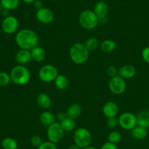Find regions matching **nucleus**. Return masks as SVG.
Wrapping results in <instances>:
<instances>
[{"label":"nucleus","instance_id":"nucleus-1","mask_svg":"<svg viewBox=\"0 0 149 149\" xmlns=\"http://www.w3.org/2000/svg\"><path fill=\"white\" fill-rule=\"evenodd\" d=\"M15 43L21 49L31 50L38 44L39 37L37 33L30 29H22L15 34Z\"/></svg>","mask_w":149,"mask_h":149},{"label":"nucleus","instance_id":"nucleus-2","mask_svg":"<svg viewBox=\"0 0 149 149\" xmlns=\"http://www.w3.org/2000/svg\"><path fill=\"white\" fill-rule=\"evenodd\" d=\"M89 53L84 44L75 42L70 47L69 55L73 63L76 64H83L88 61Z\"/></svg>","mask_w":149,"mask_h":149},{"label":"nucleus","instance_id":"nucleus-3","mask_svg":"<svg viewBox=\"0 0 149 149\" xmlns=\"http://www.w3.org/2000/svg\"><path fill=\"white\" fill-rule=\"evenodd\" d=\"M10 74L12 82L18 86L25 85L31 78L29 70L25 65L21 64H18L13 67Z\"/></svg>","mask_w":149,"mask_h":149},{"label":"nucleus","instance_id":"nucleus-4","mask_svg":"<svg viewBox=\"0 0 149 149\" xmlns=\"http://www.w3.org/2000/svg\"><path fill=\"white\" fill-rule=\"evenodd\" d=\"M78 22L81 26L86 30L94 29L100 24V19L94 11L85 10L82 11L78 17Z\"/></svg>","mask_w":149,"mask_h":149},{"label":"nucleus","instance_id":"nucleus-5","mask_svg":"<svg viewBox=\"0 0 149 149\" xmlns=\"http://www.w3.org/2000/svg\"><path fill=\"white\" fill-rule=\"evenodd\" d=\"M74 143L81 149L90 146L92 141V135L88 130L84 127H80L74 131L73 134Z\"/></svg>","mask_w":149,"mask_h":149},{"label":"nucleus","instance_id":"nucleus-6","mask_svg":"<svg viewBox=\"0 0 149 149\" xmlns=\"http://www.w3.org/2000/svg\"><path fill=\"white\" fill-rule=\"evenodd\" d=\"M64 132H65L61 127L59 122L56 121L51 125L48 126L47 129V137L48 141L55 144L60 143L64 138Z\"/></svg>","mask_w":149,"mask_h":149},{"label":"nucleus","instance_id":"nucleus-7","mask_svg":"<svg viewBox=\"0 0 149 149\" xmlns=\"http://www.w3.org/2000/svg\"><path fill=\"white\" fill-rule=\"evenodd\" d=\"M58 72L56 67L51 64H45L42 66L39 70V78L42 82L51 83L54 82L58 76Z\"/></svg>","mask_w":149,"mask_h":149},{"label":"nucleus","instance_id":"nucleus-8","mask_svg":"<svg viewBox=\"0 0 149 149\" xmlns=\"http://www.w3.org/2000/svg\"><path fill=\"white\" fill-rule=\"evenodd\" d=\"M118 125L124 130L131 131L137 126V117L130 112L123 113L118 118Z\"/></svg>","mask_w":149,"mask_h":149},{"label":"nucleus","instance_id":"nucleus-9","mask_svg":"<svg viewBox=\"0 0 149 149\" xmlns=\"http://www.w3.org/2000/svg\"><path fill=\"white\" fill-rule=\"evenodd\" d=\"M110 91L116 95L122 94L127 88V83L125 79L120 77L119 75L110 78L108 84Z\"/></svg>","mask_w":149,"mask_h":149},{"label":"nucleus","instance_id":"nucleus-10","mask_svg":"<svg viewBox=\"0 0 149 149\" xmlns=\"http://www.w3.org/2000/svg\"><path fill=\"white\" fill-rule=\"evenodd\" d=\"M19 26V21L16 17L13 15L4 18L2 22V29L5 34H12L16 32Z\"/></svg>","mask_w":149,"mask_h":149},{"label":"nucleus","instance_id":"nucleus-11","mask_svg":"<svg viewBox=\"0 0 149 149\" xmlns=\"http://www.w3.org/2000/svg\"><path fill=\"white\" fill-rule=\"evenodd\" d=\"M36 18L37 21L43 24H49L54 21V14L51 10L47 8H42L37 10Z\"/></svg>","mask_w":149,"mask_h":149},{"label":"nucleus","instance_id":"nucleus-12","mask_svg":"<svg viewBox=\"0 0 149 149\" xmlns=\"http://www.w3.org/2000/svg\"><path fill=\"white\" fill-rule=\"evenodd\" d=\"M102 112L107 118L116 117L119 112V107L115 102L108 101L103 105Z\"/></svg>","mask_w":149,"mask_h":149},{"label":"nucleus","instance_id":"nucleus-13","mask_svg":"<svg viewBox=\"0 0 149 149\" xmlns=\"http://www.w3.org/2000/svg\"><path fill=\"white\" fill-rule=\"evenodd\" d=\"M136 69L131 64H125L118 70V75L124 79H131L135 76Z\"/></svg>","mask_w":149,"mask_h":149},{"label":"nucleus","instance_id":"nucleus-14","mask_svg":"<svg viewBox=\"0 0 149 149\" xmlns=\"http://www.w3.org/2000/svg\"><path fill=\"white\" fill-rule=\"evenodd\" d=\"M15 59L18 64L26 65L31 60V52L29 50L20 49L15 54Z\"/></svg>","mask_w":149,"mask_h":149},{"label":"nucleus","instance_id":"nucleus-15","mask_svg":"<svg viewBox=\"0 0 149 149\" xmlns=\"http://www.w3.org/2000/svg\"><path fill=\"white\" fill-rule=\"evenodd\" d=\"M109 8L107 4L104 2H98L96 3L94 8V13L96 14L100 21L103 19H105L107 17V13H108Z\"/></svg>","mask_w":149,"mask_h":149},{"label":"nucleus","instance_id":"nucleus-16","mask_svg":"<svg viewBox=\"0 0 149 149\" xmlns=\"http://www.w3.org/2000/svg\"><path fill=\"white\" fill-rule=\"evenodd\" d=\"M31 56V60L36 62H42L46 58V52L40 46H36L30 50Z\"/></svg>","mask_w":149,"mask_h":149},{"label":"nucleus","instance_id":"nucleus-17","mask_svg":"<svg viewBox=\"0 0 149 149\" xmlns=\"http://www.w3.org/2000/svg\"><path fill=\"white\" fill-rule=\"evenodd\" d=\"M137 126L148 129L149 127V110H143L137 116Z\"/></svg>","mask_w":149,"mask_h":149},{"label":"nucleus","instance_id":"nucleus-18","mask_svg":"<svg viewBox=\"0 0 149 149\" xmlns=\"http://www.w3.org/2000/svg\"><path fill=\"white\" fill-rule=\"evenodd\" d=\"M40 121L42 125L48 127L56 122V116L51 111L45 110L41 113L40 116Z\"/></svg>","mask_w":149,"mask_h":149},{"label":"nucleus","instance_id":"nucleus-19","mask_svg":"<svg viewBox=\"0 0 149 149\" xmlns=\"http://www.w3.org/2000/svg\"><path fill=\"white\" fill-rule=\"evenodd\" d=\"M81 113H82V107L81 106V104H78V103H73L68 107L67 111H66V115L69 118H71L74 120L80 116Z\"/></svg>","mask_w":149,"mask_h":149},{"label":"nucleus","instance_id":"nucleus-20","mask_svg":"<svg viewBox=\"0 0 149 149\" xmlns=\"http://www.w3.org/2000/svg\"><path fill=\"white\" fill-rule=\"evenodd\" d=\"M51 99L45 93H40L37 97V104L40 108L43 110H48L51 106Z\"/></svg>","mask_w":149,"mask_h":149},{"label":"nucleus","instance_id":"nucleus-21","mask_svg":"<svg viewBox=\"0 0 149 149\" xmlns=\"http://www.w3.org/2000/svg\"><path fill=\"white\" fill-rule=\"evenodd\" d=\"M131 136L135 140H142L146 138L148 135L147 129H145L143 127L136 126L134 129L131 130Z\"/></svg>","mask_w":149,"mask_h":149},{"label":"nucleus","instance_id":"nucleus-22","mask_svg":"<svg viewBox=\"0 0 149 149\" xmlns=\"http://www.w3.org/2000/svg\"><path fill=\"white\" fill-rule=\"evenodd\" d=\"M54 84H55L56 87L59 90H64L69 86V79L67 78V76H65L64 74H58V76L54 81Z\"/></svg>","mask_w":149,"mask_h":149},{"label":"nucleus","instance_id":"nucleus-23","mask_svg":"<svg viewBox=\"0 0 149 149\" xmlns=\"http://www.w3.org/2000/svg\"><path fill=\"white\" fill-rule=\"evenodd\" d=\"M102 51L104 53H110L113 51L116 48V42L113 40L107 39L102 41L100 45Z\"/></svg>","mask_w":149,"mask_h":149},{"label":"nucleus","instance_id":"nucleus-24","mask_svg":"<svg viewBox=\"0 0 149 149\" xmlns=\"http://www.w3.org/2000/svg\"><path fill=\"white\" fill-rule=\"evenodd\" d=\"M59 124L64 132H71L72 131L75 127V122L74 120L69 117H65L63 120L59 121Z\"/></svg>","mask_w":149,"mask_h":149},{"label":"nucleus","instance_id":"nucleus-25","mask_svg":"<svg viewBox=\"0 0 149 149\" xmlns=\"http://www.w3.org/2000/svg\"><path fill=\"white\" fill-rule=\"evenodd\" d=\"M84 45L89 52H93V51H95L100 45L97 37H91L86 40V41L84 43Z\"/></svg>","mask_w":149,"mask_h":149},{"label":"nucleus","instance_id":"nucleus-26","mask_svg":"<svg viewBox=\"0 0 149 149\" xmlns=\"http://www.w3.org/2000/svg\"><path fill=\"white\" fill-rule=\"evenodd\" d=\"M20 0H0V4L4 9L13 10L18 8Z\"/></svg>","mask_w":149,"mask_h":149},{"label":"nucleus","instance_id":"nucleus-27","mask_svg":"<svg viewBox=\"0 0 149 149\" xmlns=\"http://www.w3.org/2000/svg\"><path fill=\"white\" fill-rule=\"evenodd\" d=\"M2 147L3 149H17L18 143L13 137H5L2 141Z\"/></svg>","mask_w":149,"mask_h":149},{"label":"nucleus","instance_id":"nucleus-28","mask_svg":"<svg viewBox=\"0 0 149 149\" xmlns=\"http://www.w3.org/2000/svg\"><path fill=\"white\" fill-rule=\"evenodd\" d=\"M121 134L118 131H112L107 136V141L116 145L121 140Z\"/></svg>","mask_w":149,"mask_h":149},{"label":"nucleus","instance_id":"nucleus-29","mask_svg":"<svg viewBox=\"0 0 149 149\" xmlns=\"http://www.w3.org/2000/svg\"><path fill=\"white\" fill-rule=\"evenodd\" d=\"M10 74L6 72H0V86H6L11 82Z\"/></svg>","mask_w":149,"mask_h":149},{"label":"nucleus","instance_id":"nucleus-30","mask_svg":"<svg viewBox=\"0 0 149 149\" xmlns=\"http://www.w3.org/2000/svg\"><path fill=\"white\" fill-rule=\"evenodd\" d=\"M30 143H31V146L37 148L40 146L42 145L43 141H42V139L40 136L36 134V135H33L32 137H31V139H30Z\"/></svg>","mask_w":149,"mask_h":149},{"label":"nucleus","instance_id":"nucleus-31","mask_svg":"<svg viewBox=\"0 0 149 149\" xmlns=\"http://www.w3.org/2000/svg\"><path fill=\"white\" fill-rule=\"evenodd\" d=\"M106 124L108 128L116 129L118 126V120L116 117H111V118H107Z\"/></svg>","mask_w":149,"mask_h":149},{"label":"nucleus","instance_id":"nucleus-32","mask_svg":"<svg viewBox=\"0 0 149 149\" xmlns=\"http://www.w3.org/2000/svg\"><path fill=\"white\" fill-rule=\"evenodd\" d=\"M37 149H57L56 145L50 141L43 142L41 146L37 148Z\"/></svg>","mask_w":149,"mask_h":149},{"label":"nucleus","instance_id":"nucleus-33","mask_svg":"<svg viewBox=\"0 0 149 149\" xmlns=\"http://www.w3.org/2000/svg\"><path fill=\"white\" fill-rule=\"evenodd\" d=\"M106 72H107V75L110 78H113V77L118 75V70L114 66H110V67H107Z\"/></svg>","mask_w":149,"mask_h":149},{"label":"nucleus","instance_id":"nucleus-34","mask_svg":"<svg viewBox=\"0 0 149 149\" xmlns=\"http://www.w3.org/2000/svg\"><path fill=\"white\" fill-rule=\"evenodd\" d=\"M141 56L143 61H145L146 63L149 64V46L143 48L141 53Z\"/></svg>","mask_w":149,"mask_h":149},{"label":"nucleus","instance_id":"nucleus-35","mask_svg":"<svg viewBox=\"0 0 149 149\" xmlns=\"http://www.w3.org/2000/svg\"><path fill=\"white\" fill-rule=\"evenodd\" d=\"M100 149H118V147H117L116 144H113V143H111L107 141L102 146Z\"/></svg>","mask_w":149,"mask_h":149},{"label":"nucleus","instance_id":"nucleus-36","mask_svg":"<svg viewBox=\"0 0 149 149\" xmlns=\"http://www.w3.org/2000/svg\"><path fill=\"white\" fill-rule=\"evenodd\" d=\"M33 5H34V8H35L37 10H40V9H41V8H44L43 3H42V2L41 1V0H36L35 2L33 3Z\"/></svg>","mask_w":149,"mask_h":149},{"label":"nucleus","instance_id":"nucleus-37","mask_svg":"<svg viewBox=\"0 0 149 149\" xmlns=\"http://www.w3.org/2000/svg\"><path fill=\"white\" fill-rule=\"evenodd\" d=\"M65 117H67L66 113H59L57 115V119H58L59 121H61V120L64 119Z\"/></svg>","mask_w":149,"mask_h":149},{"label":"nucleus","instance_id":"nucleus-38","mask_svg":"<svg viewBox=\"0 0 149 149\" xmlns=\"http://www.w3.org/2000/svg\"><path fill=\"white\" fill-rule=\"evenodd\" d=\"M1 15H2V16H4V18H6V17L10 15V10H7V9H4L3 8V10H2V14H1Z\"/></svg>","mask_w":149,"mask_h":149},{"label":"nucleus","instance_id":"nucleus-39","mask_svg":"<svg viewBox=\"0 0 149 149\" xmlns=\"http://www.w3.org/2000/svg\"><path fill=\"white\" fill-rule=\"evenodd\" d=\"M67 149H81V148L79 147V146H78V145H76L75 143H73V144L70 145V146L68 147V148Z\"/></svg>","mask_w":149,"mask_h":149},{"label":"nucleus","instance_id":"nucleus-40","mask_svg":"<svg viewBox=\"0 0 149 149\" xmlns=\"http://www.w3.org/2000/svg\"><path fill=\"white\" fill-rule=\"evenodd\" d=\"M22 1L26 4H33L36 0H22Z\"/></svg>","mask_w":149,"mask_h":149},{"label":"nucleus","instance_id":"nucleus-41","mask_svg":"<svg viewBox=\"0 0 149 149\" xmlns=\"http://www.w3.org/2000/svg\"><path fill=\"white\" fill-rule=\"evenodd\" d=\"M83 149H98V148H97L94 147V146H87V147L84 148H83Z\"/></svg>","mask_w":149,"mask_h":149},{"label":"nucleus","instance_id":"nucleus-42","mask_svg":"<svg viewBox=\"0 0 149 149\" xmlns=\"http://www.w3.org/2000/svg\"><path fill=\"white\" fill-rule=\"evenodd\" d=\"M2 10H3V8H2V5H1V4H0V15L2 14Z\"/></svg>","mask_w":149,"mask_h":149}]
</instances>
